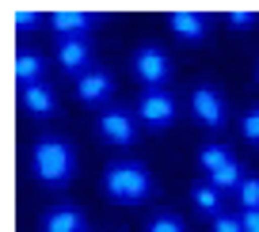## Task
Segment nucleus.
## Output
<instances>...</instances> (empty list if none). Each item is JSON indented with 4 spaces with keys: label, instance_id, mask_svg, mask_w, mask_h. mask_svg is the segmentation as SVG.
<instances>
[{
    "label": "nucleus",
    "instance_id": "nucleus-9",
    "mask_svg": "<svg viewBox=\"0 0 259 232\" xmlns=\"http://www.w3.org/2000/svg\"><path fill=\"white\" fill-rule=\"evenodd\" d=\"M19 107H23L27 114H34V118H50V114L57 111V96H54V88H50L46 80L23 84V88H19Z\"/></svg>",
    "mask_w": 259,
    "mask_h": 232
},
{
    "label": "nucleus",
    "instance_id": "nucleus-16",
    "mask_svg": "<svg viewBox=\"0 0 259 232\" xmlns=\"http://www.w3.org/2000/svg\"><path fill=\"white\" fill-rule=\"evenodd\" d=\"M206 179H210L221 194H229V191L236 194V187L244 183V168H240V160H233V164H225L221 171H213V175H206Z\"/></svg>",
    "mask_w": 259,
    "mask_h": 232
},
{
    "label": "nucleus",
    "instance_id": "nucleus-23",
    "mask_svg": "<svg viewBox=\"0 0 259 232\" xmlns=\"http://www.w3.org/2000/svg\"><path fill=\"white\" fill-rule=\"evenodd\" d=\"M240 224L244 232H259V209H240Z\"/></svg>",
    "mask_w": 259,
    "mask_h": 232
},
{
    "label": "nucleus",
    "instance_id": "nucleus-3",
    "mask_svg": "<svg viewBox=\"0 0 259 232\" xmlns=\"http://www.w3.org/2000/svg\"><path fill=\"white\" fill-rule=\"evenodd\" d=\"M130 69H134V76H138L145 88H164L168 76H171V57H168L164 46L145 42V46H138L130 54Z\"/></svg>",
    "mask_w": 259,
    "mask_h": 232
},
{
    "label": "nucleus",
    "instance_id": "nucleus-21",
    "mask_svg": "<svg viewBox=\"0 0 259 232\" xmlns=\"http://www.w3.org/2000/svg\"><path fill=\"white\" fill-rule=\"evenodd\" d=\"M38 23H42V19L34 16V12H27V8H19L16 16H12V27H16V31H34Z\"/></svg>",
    "mask_w": 259,
    "mask_h": 232
},
{
    "label": "nucleus",
    "instance_id": "nucleus-20",
    "mask_svg": "<svg viewBox=\"0 0 259 232\" xmlns=\"http://www.w3.org/2000/svg\"><path fill=\"white\" fill-rule=\"evenodd\" d=\"M213 232H244V224H240V213H225V209H221L218 217H213Z\"/></svg>",
    "mask_w": 259,
    "mask_h": 232
},
{
    "label": "nucleus",
    "instance_id": "nucleus-17",
    "mask_svg": "<svg viewBox=\"0 0 259 232\" xmlns=\"http://www.w3.org/2000/svg\"><path fill=\"white\" fill-rule=\"evenodd\" d=\"M145 232H187V221L176 213V209H156L145 221Z\"/></svg>",
    "mask_w": 259,
    "mask_h": 232
},
{
    "label": "nucleus",
    "instance_id": "nucleus-15",
    "mask_svg": "<svg viewBox=\"0 0 259 232\" xmlns=\"http://www.w3.org/2000/svg\"><path fill=\"white\" fill-rule=\"evenodd\" d=\"M221 198H225V194H221L218 187L210 183V179H194V187H191V202L202 209V213L218 217V213H221Z\"/></svg>",
    "mask_w": 259,
    "mask_h": 232
},
{
    "label": "nucleus",
    "instance_id": "nucleus-5",
    "mask_svg": "<svg viewBox=\"0 0 259 232\" xmlns=\"http://www.w3.org/2000/svg\"><path fill=\"white\" fill-rule=\"evenodd\" d=\"M138 122L149 129H168L176 122V96L171 88H145L138 96Z\"/></svg>",
    "mask_w": 259,
    "mask_h": 232
},
{
    "label": "nucleus",
    "instance_id": "nucleus-12",
    "mask_svg": "<svg viewBox=\"0 0 259 232\" xmlns=\"http://www.w3.org/2000/svg\"><path fill=\"white\" fill-rule=\"evenodd\" d=\"M206 23H210L206 12H168V27L176 31V38H183V42H202Z\"/></svg>",
    "mask_w": 259,
    "mask_h": 232
},
{
    "label": "nucleus",
    "instance_id": "nucleus-18",
    "mask_svg": "<svg viewBox=\"0 0 259 232\" xmlns=\"http://www.w3.org/2000/svg\"><path fill=\"white\" fill-rule=\"evenodd\" d=\"M236 202L240 209H259V175H244V183L236 187Z\"/></svg>",
    "mask_w": 259,
    "mask_h": 232
},
{
    "label": "nucleus",
    "instance_id": "nucleus-13",
    "mask_svg": "<svg viewBox=\"0 0 259 232\" xmlns=\"http://www.w3.org/2000/svg\"><path fill=\"white\" fill-rule=\"evenodd\" d=\"M12 72H16L19 88H23V84H38V80H46V57L34 54V50H16V57H12Z\"/></svg>",
    "mask_w": 259,
    "mask_h": 232
},
{
    "label": "nucleus",
    "instance_id": "nucleus-22",
    "mask_svg": "<svg viewBox=\"0 0 259 232\" xmlns=\"http://www.w3.org/2000/svg\"><path fill=\"white\" fill-rule=\"evenodd\" d=\"M225 23H229V27H240V31H244V27H259V16H255V12H229Z\"/></svg>",
    "mask_w": 259,
    "mask_h": 232
},
{
    "label": "nucleus",
    "instance_id": "nucleus-2",
    "mask_svg": "<svg viewBox=\"0 0 259 232\" xmlns=\"http://www.w3.org/2000/svg\"><path fill=\"white\" fill-rule=\"evenodd\" d=\"M99 183H103V194L118 206H138L153 194V175L141 160H111Z\"/></svg>",
    "mask_w": 259,
    "mask_h": 232
},
{
    "label": "nucleus",
    "instance_id": "nucleus-10",
    "mask_svg": "<svg viewBox=\"0 0 259 232\" xmlns=\"http://www.w3.org/2000/svg\"><path fill=\"white\" fill-rule=\"evenodd\" d=\"M50 27H54L57 38H84V34L96 27V16L92 12H54L50 16Z\"/></svg>",
    "mask_w": 259,
    "mask_h": 232
},
{
    "label": "nucleus",
    "instance_id": "nucleus-14",
    "mask_svg": "<svg viewBox=\"0 0 259 232\" xmlns=\"http://www.w3.org/2000/svg\"><path fill=\"white\" fill-rule=\"evenodd\" d=\"M194 160H198V168H202L206 175H213V171H221L225 164L236 160V152L229 149V145H221V141H206L202 149H198V156H194Z\"/></svg>",
    "mask_w": 259,
    "mask_h": 232
},
{
    "label": "nucleus",
    "instance_id": "nucleus-24",
    "mask_svg": "<svg viewBox=\"0 0 259 232\" xmlns=\"http://www.w3.org/2000/svg\"><path fill=\"white\" fill-rule=\"evenodd\" d=\"M255 84H259V61H255Z\"/></svg>",
    "mask_w": 259,
    "mask_h": 232
},
{
    "label": "nucleus",
    "instance_id": "nucleus-4",
    "mask_svg": "<svg viewBox=\"0 0 259 232\" xmlns=\"http://www.w3.org/2000/svg\"><path fill=\"white\" fill-rule=\"evenodd\" d=\"M96 129L107 145H134L138 141V114L122 103H107L96 118Z\"/></svg>",
    "mask_w": 259,
    "mask_h": 232
},
{
    "label": "nucleus",
    "instance_id": "nucleus-19",
    "mask_svg": "<svg viewBox=\"0 0 259 232\" xmlns=\"http://www.w3.org/2000/svg\"><path fill=\"white\" fill-rule=\"evenodd\" d=\"M240 133H244V141L259 145V107H248L240 114Z\"/></svg>",
    "mask_w": 259,
    "mask_h": 232
},
{
    "label": "nucleus",
    "instance_id": "nucleus-8",
    "mask_svg": "<svg viewBox=\"0 0 259 232\" xmlns=\"http://www.w3.org/2000/svg\"><path fill=\"white\" fill-rule=\"evenodd\" d=\"M73 88H76V99H80V103L99 107V103H107V99H111L114 76H111L107 69H99V65H92L84 76H76V80H73Z\"/></svg>",
    "mask_w": 259,
    "mask_h": 232
},
{
    "label": "nucleus",
    "instance_id": "nucleus-7",
    "mask_svg": "<svg viewBox=\"0 0 259 232\" xmlns=\"http://www.w3.org/2000/svg\"><path fill=\"white\" fill-rule=\"evenodd\" d=\"M54 61L61 65L69 76H84V72L92 69V46L88 38H57L54 42Z\"/></svg>",
    "mask_w": 259,
    "mask_h": 232
},
{
    "label": "nucleus",
    "instance_id": "nucleus-1",
    "mask_svg": "<svg viewBox=\"0 0 259 232\" xmlns=\"http://www.w3.org/2000/svg\"><path fill=\"white\" fill-rule=\"evenodd\" d=\"M31 171L46 187H65L76 175V149L61 133H42L31 145Z\"/></svg>",
    "mask_w": 259,
    "mask_h": 232
},
{
    "label": "nucleus",
    "instance_id": "nucleus-11",
    "mask_svg": "<svg viewBox=\"0 0 259 232\" xmlns=\"http://www.w3.org/2000/svg\"><path fill=\"white\" fill-rule=\"evenodd\" d=\"M42 232H84V213L69 202L61 206H50L42 213Z\"/></svg>",
    "mask_w": 259,
    "mask_h": 232
},
{
    "label": "nucleus",
    "instance_id": "nucleus-6",
    "mask_svg": "<svg viewBox=\"0 0 259 232\" xmlns=\"http://www.w3.org/2000/svg\"><path fill=\"white\" fill-rule=\"evenodd\" d=\"M191 114L202 122L206 129H225L229 107H225V96H221L218 84H194V91H191Z\"/></svg>",
    "mask_w": 259,
    "mask_h": 232
}]
</instances>
